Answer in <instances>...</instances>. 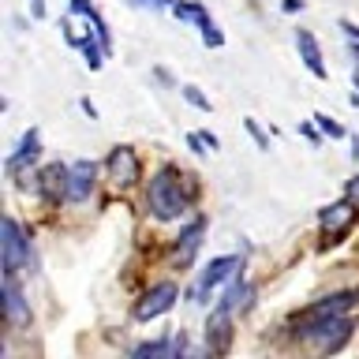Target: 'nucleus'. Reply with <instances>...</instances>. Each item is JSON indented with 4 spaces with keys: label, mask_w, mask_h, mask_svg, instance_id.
Segmentation results:
<instances>
[{
    "label": "nucleus",
    "mask_w": 359,
    "mask_h": 359,
    "mask_svg": "<svg viewBox=\"0 0 359 359\" xmlns=\"http://www.w3.org/2000/svg\"><path fill=\"white\" fill-rule=\"evenodd\" d=\"M198 135H202V142H206L210 150H221V142H217V135H213V131H198Z\"/></svg>",
    "instance_id": "nucleus-25"
},
{
    "label": "nucleus",
    "mask_w": 359,
    "mask_h": 359,
    "mask_svg": "<svg viewBox=\"0 0 359 359\" xmlns=\"http://www.w3.org/2000/svg\"><path fill=\"white\" fill-rule=\"evenodd\" d=\"M38 154H41V135H38V128H30V131L19 139V150L8 157V168L15 172L19 165H27V161H38Z\"/></svg>",
    "instance_id": "nucleus-15"
},
{
    "label": "nucleus",
    "mask_w": 359,
    "mask_h": 359,
    "mask_svg": "<svg viewBox=\"0 0 359 359\" xmlns=\"http://www.w3.org/2000/svg\"><path fill=\"white\" fill-rule=\"evenodd\" d=\"M243 128H247V135H251V139L258 142V150H269V139L262 135V128H258L255 120H243Z\"/></svg>",
    "instance_id": "nucleus-21"
},
{
    "label": "nucleus",
    "mask_w": 359,
    "mask_h": 359,
    "mask_svg": "<svg viewBox=\"0 0 359 359\" xmlns=\"http://www.w3.org/2000/svg\"><path fill=\"white\" fill-rule=\"evenodd\" d=\"M348 337H352V322H348L344 314H337V318L322 322L314 333H307V341H314L318 352H341V348L348 344Z\"/></svg>",
    "instance_id": "nucleus-8"
},
{
    "label": "nucleus",
    "mask_w": 359,
    "mask_h": 359,
    "mask_svg": "<svg viewBox=\"0 0 359 359\" xmlns=\"http://www.w3.org/2000/svg\"><path fill=\"white\" fill-rule=\"evenodd\" d=\"M344 195H348V198H352V202H355V206H359V176H355V180H352V184H348V187H344Z\"/></svg>",
    "instance_id": "nucleus-24"
},
{
    "label": "nucleus",
    "mask_w": 359,
    "mask_h": 359,
    "mask_svg": "<svg viewBox=\"0 0 359 359\" xmlns=\"http://www.w3.org/2000/svg\"><path fill=\"white\" fill-rule=\"evenodd\" d=\"M0 251H4V277H15L30 262V240L15 217H4V224H0Z\"/></svg>",
    "instance_id": "nucleus-3"
},
{
    "label": "nucleus",
    "mask_w": 359,
    "mask_h": 359,
    "mask_svg": "<svg viewBox=\"0 0 359 359\" xmlns=\"http://www.w3.org/2000/svg\"><path fill=\"white\" fill-rule=\"evenodd\" d=\"M296 49H299V60L307 64V72L314 79L330 75V72H325V60H322V45H318V38H314L311 30H296Z\"/></svg>",
    "instance_id": "nucleus-13"
},
{
    "label": "nucleus",
    "mask_w": 359,
    "mask_h": 359,
    "mask_svg": "<svg viewBox=\"0 0 359 359\" xmlns=\"http://www.w3.org/2000/svg\"><path fill=\"white\" fill-rule=\"evenodd\" d=\"M4 322L15 325V330L30 322V307H27V299H22L15 277H4Z\"/></svg>",
    "instance_id": "nucleus-12"
},
{
    "label": "nucleus",
    "mask_w": 359,
    "mask_h": 359,
    "mask_svg": "<svg viewBox=\"0 0 359 359\" xmlns=\"http://www.w3.org/2000/svg\"><path fill=\"white\" fill-rule=\"evenodd\" d=\"M352 161L359 165V135H355V139H352Z\"/></svg>",
    "instance_id": "nucleus-29"
},
{
    "label": "nucleus",
    "mask_w": 359,
    "mask_h": 359,
    "mask_svg": "<svg viewBox=\"0 0 359 359\" xmlns=\"http://www.w3.org/2000/svg\"><path fill=\"white\" fill-rule=\"evenodd\" d=\"M314 123H318V131H322V135H330V139H344V128H341L337 120H330L325 112H318V116H314Z\"/></svg>",
    "instance_id": "nucleus-19"
},
{
    "label": "nucleus",
    "mask_w": 359,
    "mask_h": 359,
    "mask_svg": "<svg viewBox=\"0 0 359 359\" xmlns=\"http://www.w3.org/2000/svg\"><path fill=\"white\" fill-rule=\"evenodd\" d=\"M94 4H90V0H72V15H83V19H90V15H94Z\"/></svg>",
    "instance_id": "nucleus-22"
},
{
    "label": "nucleus",
    "mask_w": 359,
    "mask_h": 359,
    "mask_svg": "<svg viewBox=\"0 0 359 359\" xmlns=\"http://www.w3.org/2000/svg\"><path fill=\"white\" fill-rule=\"evenodd\" d=\"M198 30H202V41H206L210 49H221V45H224V34L217 30V22H213V19H206Z\"/></svg>",
    "instance_id": "nucleus-18"
},
{
    "label": "nucleus",
    "mask_w": 359,
    "mask_h": 359,
    "mask_svg": "<svg viewBox=\"0 0 359 359\" xmlns=\"http://www.w3.org/2000/svg\"><path fill=\"white\" fill-rule=\"evenodd\" d=\"M359 299V292H333V296H325V299H318V303H311L307 311H299L296 314V333H314L322 322H330V318H337V314H344L352 303Z\"/></svg>",
    "instance_id": "nucleus-2"
},
{
    "label": "nucleus",
    "mask_w": 359,
    "mask_h": 359,
    "mask_svg": "<svg viewBox=\"0 0 359 359\" xmlns=\"http://www.w3.org/2000/svg\"><path fill=\"white\" fill-rule=\"evenodd\" d=\"M38 191H41L45 202H60V198H67V165H60V161L45 165L41 172H38Z\"/></svg>",
    "instance_id": "nucleus-10"
},
{
    "label": "nucleus",
    "mask_w": 359,
    "mask_h": 359,
    "mask_svg": "<svg viewBox=\"0 0 359 359\" xmlns=\"http://www.w3.org/2000/svg\"><path fill=\"white\" fill-rule=\"evenodd\" d=\"M229 341H232V311L217 307L206 322V344H210V352H224Z\"/></svg>",
    "instance_id": "nucleus-14"
},
{
    "label": "nucleus",
    "mask_w": 359,
    "mask_h": 359,
    "mask_svg": "<svg viewBox=\"0 0 359 359\" xmlns=\"http://www.w3.org/2000/svg\"><path fill=\"white\" fill-rule=\"evenodd\" d=\"M30 15L34 19H45V0H30Z\"/></svg>",
    "instance_id": "nucleus-26"
},
{
    "label": "nucleus",
    "mask_w": 359,
    "mask_h": 359,
    "mask_svg": "<svg viewBox=\"0 0 359 359\" xmlns=\"http://www.w3.org/2000/svg\"><path fill=\"white\" fill-rule=\"evenodd\" d=\"M341 30L348 34V41H359V27H355V22H348V19H341Z\"/></svg>",
    "instance_id": "nucleus-23"
},
{
    "label": "nucleus",
    "mask_w": 359,
    "mask_h": 359,
    "mask_svg": "<svg viewBox=\"0 0 359 359\" xmlns=\"http://www.w3.org/2000/svg\"><path fill=\"white\" fill-rule=\"evenodd\" d=\"M150 4H157V8H172L176 0H150Z\"/></svg>",
    "instance_id": "nucleus-30"
},
{
    "label": "nucleus",
    "mask_w": 359,
    "mask_h": 359,
    "mask_svg": "<svg viewBox=\"0 0 359 359\" xmlns=\"http://www.w3.org/2000/svg\"><path fill=\"white\" fill-rule=\"evenodd\" d=\"M79 105H83V112H86L90 120H97V109H94V101H90V97H83V101H79Z\"/></svg>",
    "instance_id": "nucleus-27"
},
{
    "label": "nucleus",
    "mask_w": 359,
    "mask_h": 359,
    "mask_svg": "<svg viewBox=\"0 0 359 359\" xmlns=\"http://www.w3.org/2000/svg\"><path fill=\"white\" fill-rule=\"evenodd\" d=\"M180 184H184V176H180L172 165L157 168V172L150 176V187H146V210H150L157 221H176V217L187 213V202H191L195 191L191 187L184 191Z\"/></svg>",
    "instance_id": "nucleus-1"
},
{
    "label": "nucleus",
    "mask_w": 359,
    "mask_h": 359,
    "mask_svg": "<svg viewBox=\"0 0 359 359\" xmlns=\"http://www.w3.org/2000/svg\"><path fill=\"white\" fill-rule=\"evenodd\" d=\"M202 236H206V217H195V221L187 224V229H180L176 247H172V255H176L180 266H187L191 258H195V251L202 247Z\"/></svg>",
    "instance_id": "nucleus-11"
},
{
    "label": "nucleus",
    "mask_w": 359,
    "mask_h": 359,
    "mask_svg": "<svg viewBox=\"0 0 359 359\" xmlns=\"http://www.w3.org/2000/svg\"><path fill=\"white\" fill-rule=\"evenodd\" d=\"M172 15H176V19H184V22H198V27L210 19V15H206V8H202L198 0H176V4H172Z\"/></svg>",
    "instance_id": "nucleus-16"
},
{
    "label": "nucleus",
    "mask_w": 359,
    "mask_h": 359,
    "mask_svg": "<svg viewBox=\"0 0 359 359\" xmlns=\"http://www.w3.org/2000/svg\"><path fill=\"white\" fill-rule=\"evenodd\" d=\"M97 187V161H75L67 165V202H86Z\"/></svg>",
    "instance_id": "nucleus-9"
},
{
    "label": "nucleus",
    "mask_w": 359,
    "mask_h": 359,
    "mask_svg": "<svg viewBox=\"0 0 359 359\" xmlns=\"http://www.w3.org/2000/svg\"><path fill=\"white\" fill-rule=\"evenodd\" d=\"M355 221H359V206L352 198H341V202H330L322 213H318V224H322V232H325V243H341L348 232L355 229Z\"/></svg>",
    "instance_id": "nucleus-4"
},
{
    "label": "nucleus",
    "mask_w": 359,
    "mask_h": 359,
    "mask_svg": "<svg viewBox=\"0 0 359 359\" xmlns=\"http://www.w3.org/2000/svg\"><path fill=\"white\" fill-rule=\"evenodd\" d=\"M180 94H184V97H187V101H191V105H195V109H202V112H210V97L202 94L198 86H184V90H180Z\"/></svg>",
    "instance_id": "nucleus-20"
},
{
    "label": "nucleus",
    "mask_w": 359,
    "mask_h": 359,
    "mask_svg": "<svg viewBox=\"0 0 359 359\" xmlns=\"http://www.w3.org/2000/svg\"><path fill=\"white\" fill-rule=\"evenodd\" d=\"M79 49H83V56H86V67H90V72H97V67L105 64V56H109L105 49H101V45H94L90 38H86L83 45H79Z\"/></svg>",
    "instance_id": "nucleus-17"
},
{
    "label": "nucleus",
    "mask_w": 359,
    "mask_h": 359,
    "mask_svg": "<svg viewBox=\"0 0 359 359\" xmlns=\"http://www.w3.org/2000/svg\"><path fill=\"white\" fill-rule=\"evenodd\" d=\"M280 8H285V11H299V8H303V0H285Z\"/></svg>",
    "instance_id": "nucleus-28"
},
{
    "label": "nucleus",
    "mask_w": 359,
    "mask_h": 359,
    "mask_svg": "<svg viewBox=\"0 0 359 359\" xmlns=\"http://www.w3.org/2000/svg\"><path fill=\"white\" fill-rule=\"evenodd\" d=\"M105 172L116 187H131V184H139V176H142V161L131 146H116V150L105 157Z\"/></svg>",
    "instance_id": "nucleus-6"
},
{
    "label": "nucleus",
    "mask_w": 359,
    "mask_h": 359,
    "mask_svg": "<svg viewBox=\"0 0 359 359\" xmlns=\"http://www.w3.org/2000/svg\"><path fill=\"white\" fill-rule=\"evenodd\" d=\"M180 299V288L172 280H161V285H154L146 296L135 303V318L139 322H150V318H161L165 311H172V303Z\"/></svg>",
    "instance_id": "nucleus-7"
},
{
    "label": "nucleus",
    "mask_w": 359,
    "mask_h": 359,
    "mask_svg": "<svg viewBox=\"0 0 359 359\" xmlns=\"http://www.w3.org/2000/svg\"><path fill=\"white\" fill-rule=\"evenodd\" d=\"M240 269H243V262H240L236 255H221V258H213V262H210L206 269H202L198 285L191 288V299H195V303H202V299H206L213 288L221 285V280H232L236 273H240Z\"/></svg>",
    "instance_id": "nucleus-5"
}]
</instances>
